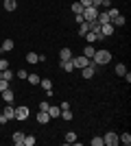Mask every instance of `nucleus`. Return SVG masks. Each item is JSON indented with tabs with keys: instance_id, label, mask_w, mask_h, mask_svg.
Wrapping results in <instances>:
<instances>
[{
	"instance_id": "aec40b11",
	"label": "nucleus",
	"mask_w": 131,
	"mask_h": 146,
	"mask_svg": "<svg viewBox=\"0 0 131 146\" xmlns=\"http://www.w3.org/2000/svg\"><path fill=\"white\" fill-rule=\"evenodd\" d=\"M61 70H66V72H72V70H74V63H72V59L61 61Z\"/></svg>"
},
{
	"instance_id": "7ed1b4c3",
	"label": "nucleus",
	"mask_w": 131,
	"mask_h": 146,
	"mask_svg": "<svg viewBox=\"0 0 131 146\" xmlns=\"http://www.w3.org/2000/svg\"><path fill=\"white\" fill-rule=\"evenodd\" d=\"M103 144L105 146H116V144H120V140H118V135L114 133V131H109V133L103 135Z\"/></svg>"
},
{
	"instance_id": "f3484780",
	"label": "nucleus",
	"mask_w": 131,
	"mask_h": 146,
	"mask_svg": "<svg viewBox=\"0 0 131 146\" xmlns=\"http://www.w3.org/2000/svg\"><path fill=\"white\" fill-rule=\"evenodd\" d=\"M94 52H96V48H94L92 44H87L85 48H83V55H85L87 59H92V57H94Z\"/></svg>"
},
{
	"instance_id": "58836bf2",
	"label": "nucleus",
	"mask_w": 131,
	"mask_h": 146,
	"mask_svg": "<svg viewBox=\"0 0 131 146\" xmlns=\"http://www.w3.org/2000/svg\"><path fill=\"white\" fill-rule=\"evenodd\" d=\"M79 2H81L83 7H92V0H79Z\"/></svg>"
},
{
	"instance_id": "cd10ccee",
	"label": "nucleus",
	"mask_w": 131,
	"mask_h": 146,
	"mask_svg": "<svg viewBox=\"0 0 131 146\" xmlns=\"http://www.w3.org/2000/svg\"><path fill=\"white\" fill-rule=\"evenodd\" d=\"M26 81H29L31 85H37V83H39V76H37V74H29V76H26Z\"/></svg>"
},
{
	"instance_id": "2eb2a0df",
	"label": "nucleus",
	"mask_w": 131,
	"mask_h": 146,
	"mask_svg": "<svg viewBox=\"0 0 131 146\" xmlns=\"http://www.w3.org/2000/svg\"><path fill=\"white\" fill-rule=\"evenodd\" d=\"M13 46H15V44H13V39H5V42H2V46H0V52H7V50H13Z\"/></svg>"
},
{
	"instance_id": "e433bc0d",
	"label": "nucleus",
	"mask_w": 131,
	"mask_h": 146,
	"mask_svg": "<svg viewBox=\"0 0 131 146\" xmlns=\"http://www.w3.org/2000/svg\"><path fill=\"white\" fill-rule=\"evenodd\" d=\"M7 122H9V118H7L5 113H0V124H7Z\"/></svg>"
},
{
	"instance_id": "2f4dec72",
	"label": "nucleus",
	"mask_w": 131,
	"mask_h": 146,
	"mask_svg": "<svg viewBox=\"0 0 131 146\" xmlns=\"http://www.w3.org/2000/svg\"><path fill=\"white\" fill-rule=\"evenodd\" d=\"M107 15H109V20H114V18H116V15H120V11H118V9H114V7H112V9H107Z\"/></svg>"
},
{
	"instance_id": "f257e3e1",
	"label": "nucleus",
	"mask_w": 131,
	"mask_h": 146,
	"mask_svg": "<svg viewBox=\"0 0 131 146\" xmlns=\"http://www.w3.org/2000/svg\"><path fill=\"white\" fill-rule=\"evenodd\" d=\"M109 59H112V52H109V50H96L94 57H92V61L96 66H105V63H109Z\"/></svg>"
},
{
	"instance_id": "c756f323",
	"label": "nucleus",
	"mask_w": 131,
	"mask_h": 146,
	"mask_svg": "<svg viewBox=\"0 0 131 146\" xmlns=\"http://www.w3.org/2000/svg\"><path fill=\"white\" fill-rule=\"evenodd\" d=\"M59 118H63V120H72V111L70 109H61V116Z\"/></svg>"
},
{
	"instance_id": "7c9ffc66",
	"label": "nucleus",
	"mask_w": 131,
	"mask_h": 146,
	"mask_svg": "<svg viewBox=\"0 0 131 146\" xmlns=\"http://www.w3.org/2000/svg\"><path fill=\"white\" fill-rule=\"evenodd\" d=\"M35 144V135H24V146H33Z\"/></svg>"
},
{
	"instance_id": "a878e982",
	"label": "nucleus",
	"mask_w": 131,
	"mask_h": 146,
	"mask_svg": "<svg viewBox=\"0 0 131 146\" xmlns=\"http://www.w3.org/2000/svg\"><path fill=\"white\" fill-rule=\"evenodd\" d=\"M13 76H15V74H13L11 70H9V68H7V70H2V79H5V81H9V83H11V79H13Z\"/></svg>"
},
{
	"instance_id": "a19ab883",
	"label": "nucleus",
	"mask_w": 131,
	"mask_h": 146,
	"mask_svg": "<svg viewBox=\"0 0 131 146\" xmlns=\"http://www.w3.org/2000/svg\"><path fill=\"white\" fill-rule=\"evenodd\" d=\"M100 2H103V0H92V7H96V9H100Z\"/></svg>"
},
{
	"instance_id": "9d476101",
	"label": "nucleus",
	"mask_w": 131,
	"mask_h": 146,
	"mask_svg": "<svg viewBox=\"0 0 131 146\" xmlns=\"http://www.w3.org/2000/svg\"><path fill=\"white\" fill-rule=\"evenodd\" d=\"M0 94H2V100H5V103H13V98H15V94H13L11 87L5 90V92H0Z\"/></svg>"
},
{
	"instance_id": "4468645a",
	"label": "nucleus",
	"mask_w": 131,
	"mask_h": 146,
	"mask_svg": "<svg viewBox=\"0 0 131 146\" xmlns=\"http://www.w3.org/2000/svg\"><path fill=\"white\" fill-rule=\"evenodd\" d=\"M59 59H61V61L72 59V50H70V48H61V50H59Z\"/></svg>"
},
{
	"instance_id": "b1692460",
	"label": "nucleus",
	"mask_w": 131,
	"mask_h": 146,
	"mask_svg": "<svg viewBox=\"0 0 131 146\" xmlns=\"http://www.w3.org/2000/svg\"><path fill=\"white\" fill-rule=\"evenodd\" d=\"M26 61H29V63H37L39 55H37V52H29V55H26Z\"/></svg>"
},
{
	"instance_id": "37998d69",
	"label": "nucleus",
	"mask_w": 131,
	"mask_h": 146,
	"mask_svg": "<svg viewBox=\"0 0 131 146\" xmlns=\"http://www.w3.org/2000/svg\"><path fill=\"white\" fill-rule=\"evenodd\" d=\"M0 11H2V9H0Z\"/></svg>"
},
{
	"instance_id": "f704fd0d",
	"label": "nucleus",
	"mask_w": 131,
	"mask_h": 146,
	"mask_svg": "<svg viewBox=\"0 0 131 146\" xmlns=\"http://www.w3.org/2000/svg\"><path fill=\"white\" fill-rule=\"evenodd\" d=\"M92 146H103V137H92Z\"/></svg>"
},
{
	"instance_id": "bb28decb",
	"label": "nucleus",
	"mask_w": 131,
	"mask_h": 146,
	"mask_svg": "<svg viewBox=\"0 0 131 146\" xmlns=\"http://www.w3.org/2000/svg\"><path fill=\"white\" fill-rule=\"evenodd\" d=\"M112 22H114V26H125V15H116Z\"/></svg>"
},
{
	"instance_id": "a211bd4d",
	"label": "nucleus",
	"mask_w": 131,
	"mask_h": 146,
	"mask_svg": "<svg viewBox=\"0 0 131 146\" xmlns=\"http://www.w3.org/2000/svg\"><path fill=\"white\" fill-rule=\"evenodd\" d=\"M90 22H85V20H83L81 24H79V35H85V33H90Z\"/></svg>"
},
{
	"instance_id": "4c0bfd02",
	"label": "nucleus",
	"mask_w": 131,
	"mask_h": 146,
	"mask_svg": "<svg viewBox=\"0 0 131 146\" xmlns=\"http://www.w3.org/2000/svg\"><path fill=\"white\" fill-rule=\"evenodd\" d=\"M39 111H48V103H39Z\"/></svg>"
},
{
	"instance_id": "393cba45",
	"label": "nucleus",
	"mask_w": 131,
	"mask_h": 146,
	"mask_svg": "<svg viewBox=\"0 0 131 146\" xmlns=\"http://www.w3.org/2000/svg\"><path fill=\"white\" fill-rule=\"evenodd\" d=\"M74 142H76V133L68 131V133H66V144H74Z\"/></svg>"
},
{
	"instance_id": "423d86ee",
	"label": "nucleus",
	"mask_w": 131,
	"mask_h": 146,
	"mask_svg": "<svg viewBox=\"0 0 131 146\" xmlns=\"http://www.w3.org/2000/svg\"><path fill=\"white\" fill-rule=\"evenodd\" d=\"M90 61H92V59H87L85 55H81V57H72V63H74V68H85V66H90Z\"/></svg>"
},
{
	"instance_id": "6e6552de",
	"label": "nucleus",
	"mask_w": 131,
	"mask_h": 146,
	"mask_svg": "<svg viewBox=\"0 0 131 146\" xmlns=\"http://www.w3.org/2000/svg\"><path fill=\"white\" fill-rule=\"evenodd\" d=\"M48 116H50V120H53V118H59L61 116V107H59V105H48Z\"/></svg>"
},
{
	"instance_id": "4be33fe9",
	"label": "nucleus",
	"mask_w": 131,
	"mask_h": 146,
	"mask_svg": "<svg viewBox=\"0 0 131 146\" xmlns=\"http://www.w3.org/2000/svg\"><path fill=\"white\" fill-rule=\"evenodd\" d=\"M118 140H120V144L129 146V144H131V133H122V135H118Z\"/></svg>"
},
{
	"instance_id": "6ab92c4d",
	"label": "nucleus",
	"mask_w": 131,
	"mask_h": 146,
	"mask_svg": "<svg viewBox=\"0 0 131 146\" xmlns=\"http://www.w3.org/2000/svg\"><path fill=\"white\" fill-rule=\"evenodd\" d=\"M39 85H42V90L53 92V81H50V79H42V81H39Z\"/></svg>"
},
{
	"instance_id": "39448f33",
	"label": "nucleus",
	"mask_w": 131,
	"mask_h": 146,
	"mask_svg": "<svg viewBox=\"0 0 131 146\" xmlns=\"http://www.w3.org/2000/svg\"><path fill=\"white\" fill-rule=\"evenodd\" d=\"M29 113H31V111H29V107H24V105H20V107H15V120H26V118H29Z\"/></svg>"
},
{
	"instance_id": "5701e85b",
	"label": "nucleus",
	"mask_w": 131,
	"mask_h": 146,
	"mask_svg": "<svg viewBox=\"0 0 131 146\" xmlns=\"http://www.w3.org/2000/svg\"><path fill=\"white\" fill-rule=\"evenodd\" d=\"M100 22V24H107V22H112V20H109V15H107V11H103V13H98V18H96Z\"/></svg>"
},
{
	"instance_id": "ea45409f",
	"label": "nucleus",
	"mask_w": 131,
	"mask_h": 146,
	"mask_svg": "<svg viewBox=\"0 0 131 146\" xmlns=\"http://www.w3.org/2000/svg\"><path fill=\"white\" fill-rule=\"evenodd\" d=\"M59 107H61V109H70V103H68V100H63V103L59 105Z\"/></svg>"
},
{
	"instance_id": "f03ea898",
	"label": "nucleus",
	"mask_w": 131,
	"mask_h": 146,
	"mask_svg": "<svg viewBox=\"0 0 131 146\" xmlns=\"http://www.w3.org/2000/svg\"><path fill=\"white\" fill-rule=\"evenodd\" d=\"M81 15H83V20H85V22H92V20L98 18V9H96V7H85Z\"/></svg>"
},
{
	"instance_id": "473e14b6",
	"label": "nucleus",
	"mask_w": 131,
	"mask_h": 146,
	"mask_svg": "<svg viewBox=\"0 0 131 146\" xmlns=\"http://www.w3.org/2000/svg\"><path fill=\"white\" fill-rule=\"evenodd\" d=\"M9 87H11V85H9V81H5V79H2V76H0V92L9 90Z\"/></svg>"
},
{
	"instance_id": "c9c22d12",
	"label": "nucleus",
	"mask_w": 131,
	"mask_h": 146,
	"mask_svg": "<svg viewBox=\"0 0 131 146\" xmlns=\"http://www.w3.org/2000/svg\"><path fill=\"white\" fill-rule=\"evenodd\" d=\"M7 68H9V61H7V59H0V72L7 70Z\"/></svg>"
},
{
	"instance_id": "dca6fc26",
	"label": "nucleus",
	"mask_w": 131,
	"mask_h": 146,
	"mask_svg": "<svg viewBox=\"0 0 131 146\" xmlns=\"http://www.w3.org/2000/svg\"><path fill=\"white\" fill-rule=\"evenodd\" d=\"M5 11H15V9H18V2H15V0H5Z\"/></svg>"
},
{
	"instance_id": "79ce46f5",
	"label": "nucleus",
	"mask_w": 131,
	"mask_h": 146,
	"mask_svg": "<svg viewBox=\"0 0 131 146\" xmlns=\"http://www.w3.org/2000/svg\"><path fill=\"white\" fill-rule=\"evenodd\" d=\"M0 76H2V72H0Z\"/></svg>"
},
{
	"instance_id": "0eeeda50",
	"label": "nucleus",
	"mask_w": 131,
	"mask_h": 146,
	"mask_svg": "<svg viewBox=\"0 0 131 146\" xmlns=\"http://www.w3.org/2000/svg\"><path fill=\"white\" fill-rule=\"evenodd\" d=\"M109 35H114V24L112 22L100 24V39H103V37H109Z\"/></svg>"
},
{
	"instance_id": "412c9836",
	"label": "nucleus",
	"mask_w": 131,
	"mask_h": 146,
	"mask_svg": "<svg viewBox=\"0 0 131 146\" xmlns=\"http://www.w3.org/2000/svg\"><path fill=\"white\" fill-rule=\"evenodd\" d=\"M83 9H85V7H83L81 2H79V0H76L74 5H72V13H74V15H81V13H83Z\"/></svg>"
},
{
	"instance_id": "ddd939ff",
	"label": "nucleus",
	"mask_w": 131,
	"mask_h": 146,
	"mask_svg": "<svg viewBox=\"0 0 131 146\" xmlns=\"http://www.w3.org/2000/svg\"><path fill=\"white\" fill-rule=\"evenodd\" d=\"M11 140H13V144H15V146H24V133H20V131H18V133H13Z\"/></svg>"
},
{
	"instance_id": "1a4fd4ad",
	"label": "nucleus",
	"mask_w": 131,
	"mask_h": 146,
	"mask_svg": "<svg viewBox=\"0 0 131 146\" xmlns=\"http://www.w3.org/2000/svg\"><path fill=\"white\" fill-rule=\"evenodd\" d=\"M5 116L9 118V120H15V107H13L11 103H7V105H5Z\"/></svg>"
},
{
	"instance_id": "20e7f679",
	"label": "nucleus",
	"mask_w": 131,
	"mask_h": 146,
	"mask_svg": "<svg viewBox=\"0 0 131 146\" xmlns=\"http://www.w3.org/2000/svg\"><path fill=\"white\" fill-rule=\"evenodd\" d=\"M96 68H98V66H96V63H94V61H90V66H85V68H81V70H83V79H92V76H94V74H96Z\"/></svg>"
},
{
	"instance_id": "f8f14e48",
	"label": "nucleus",
	"mask_w": 131,
	"mask_h": 146,
	"mask_svg": "<svg viewBox=\"0 0 131 146\" xmlns=\"http://www.w3.org/2000/svg\"><path fill=\"white\" fill-rule=\"evenodd\" d=\"M37 122H39V124H48V122H50L48 111H37Z\"/></svg>"
},
{
	"instance_id": "9b49d317",
	"label": "nucleus",
	"mask_w": 131,
	"mask_h": 146,
	"mask_svg": "<svg viewBox=\"0 0 131 146\" xmlns=\"http://www.w3.org/2000/svg\"><path fill=\"white\" fill-rule=\"evenodd\" d=\"M83 37L87 39V44H94V42H98V39H100V33H94V31H90V33H85Z\"/></svg>"
},
{
	"instance_id": "72a5a7b5",
	"label": "nucleus",
	"mask_w": 131,
	"mask_h": 146,
	"mask_svg": "<svg viewBox=\"0 0 131 146\" xmlns=\"http://www.w3.org/2000/svg\"><path fill=\"white\" fill-rule=\"evenodd\" d=\"M15 76H18L20 81H24L26 76H29V72H26V70H18V72H15Z\"/></svg>"
},
{
	"instance_id": "c85d7f7f",
	"label": "nucleus",
	"mask_w": 131,
	"mask_h": 146,
	"mask_svg": "<svg viewBox=\"0 0 131 146\" xmlns=\"http://www.w3.org/2000/svg\"><path fill=\"white\" fill-rule=\"evenodd\" d=\"M127 72V68H125V63H116V74L118 76H122V74Z\"/></svg>"
}]
</instances>
